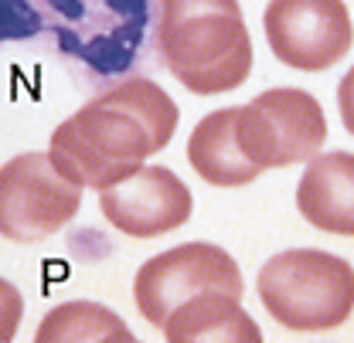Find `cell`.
<instances>
[{
    "mask_svg": "<svg viewBox=\"0 0 354 343\" xmlns=\"http://www.w3.org/2000/svg\"><path fill=\"white\" fill-rule=\"evenodd\" d=\"M82 187L55 170L48 153H21L0 167V235L35 245L79 215Z\"/></svg>",
    "mask_w": 354,
    "mask_h": 343,
    "instance_id": "obj_7",
    "label": "cell"
},
{
    "mask_svg": "<svg viewBox=\"0 0 354 343\" xmlns=\"http://www.w3.org/2000/svg\"><path fill=\"white\" fill-rule=\"evenodd\" d=\"M297 208L313 228L354 238V153L334 150L307 160L297 184Z\"/></svg>",
    "mask_w": 354,
    "mask_h": 343,
    "instance_id": "obj_10",
    "label": "cell"
},
{
    "mask_svg": "<svg viewBox=\"0 0 354 343\" xmlns=\"http://www.w3.org/2000/svg\"><path fill=\"white\" fill-rule=\"evenodd\" d=\"M187 160L194 173L215 187H245L252 184L263 167H256L235 136V109L208 112L187 139Z\"/></svg>",
    "mask_w": 354,
    "mask_h": 343,
    "instance_id": "obj_12",
    "label": "cell"
},
{
    "mask_svg": "<svg viewBox=\"0 0 354 343\" xmlns=\"http://www.w3.org/2000/svg\"><path fill=\"white\" fill-rule=\"evenodd\" d=\"M164 337L171 343H263V330L252 316L228 293H201L194 300L180 302L164 323Z\"/></svg>",
    "mask_w": 354,
    "mask_h": 343,
    "instance_id": "obj_11",
    "label": "cell"
},
{
    "mask_svg": "<svg viewBox=\"0 0 354 343\" xmlns=\"http://www.w3.org/2000/svg\"><path fill=\"white\" fill-rule=\"evenodd\" d=\"M157 58L194 95L239 88L252 72V38L239 0H160Z\"/></svg>",
    "mask_w": 354,
    "mask_h": 343,
    "instance_id": "obj_3",
    "label": "cell"
},
{
    "mask_svg": "<svg viewBox=\"0 0 354 343\" xmlns=\"http://www.w3.org/2000/svg\"><path fill=\"white\" fill-rule=\"evenodd\" d=\"M38 343H133V330H127V323L99 306V302H65L55 306L35 330Z\"/></svg>",
    "mask_w": 354,
    "mask_h": 343,
    "instance_id": "obj_13",
    "label": "cell"
},
{
    "mask_svg": "<svg viewBox=\"0 0 354 343\" xmlns=\"http://www.w3.org/2000/svg\"><path fill=\"white\" fill-rule=\"evenodd\" d=\"M21 316H24V300H21V293L14 289V282L0 279V343H10L17 337Z\"/></svg>",
    "mask_w": 354,
    "mask_h": 343,
    "instance_id": "obj_14",
    "label": "cell"
},
{
    "mask_svg": "<svg viewBox=\"0 0 354 343\" xmlns=\"http://www.w3.org/2000/svg\"><path fill=\"white\" fill-rule=\"evenodd\" d=\"M160 0H0V44L48 38L82 88L120 86L157 58Z\"/></svg>",
    "mask_w": 354,
    "mask_h": 343,
    "instance_id": "obj_1",
    "label": "cell"
},
{
    "mask_svg": "<svg viewBox=\"0 0 354 343\" xmlns=\"http://www.w3.org/2000/svg\"><path fill=\"white\" fill-rule=\"evenodd\" d=\"M337 109H341V123L354 136V65L348 68V75L337 86Z\"/></svg>",
    "mask_w": 354,
    "mask_h": 343,
    "instance_id": "obj_15",
    "label": "cell"
},
{
    "mask_svg": "<svg viewBox=\"0 0 354 343\" xmlns=\"http://www.w3.org/2000/svg\"><path fill=\"white\" fill-rule=\"evenodd\" d=\"M256 289L286 330H334L354 309V268L320 248H286L259 268Z\"/></svg>",
    "mask_w": 354,
    "mask_h": 343,
    "instance_id": "obj_4",
    "label": "cell"
},
{
    "mask_svg": "<svg viewBox=\"0 0 354 343\" xmlns=\"http://www.w3.org/2000/svg\"><path fill=\"white\" fill-rule=\"evenodd\" d=\"M177 102L147 75L102 88L51 133L55 170L79 187L106 190L160 153L177 133Z\"/></svg>",
    "mask_w": 354,
    "mask_h": 343,
    "instance_id": "obj_2",
    "label": "cell"
},
{
    "mask_svg": "<svg viewBox=\"0 0 354 343\" xmlns=\"http://www.w3.org/2000/svg\"><path fill=\"white\" fill-rule=\"evenodd\" d=\"M201 293H228L242 300V272L235 258L208 242H187L171 252H160L143 262L133 279V300L140 316L160 330L180 302Z\"/></svg>",
    "mask_w": 354,
    "mask_h": 343,
    "instance_id": "obj_6",
    "label": "cell"
},
{
    "mask_svg": "<svg viewBox=\"0 0 354 343\" xmlns=\"http://www.w3.org/2000/svg\"><path fill=\"white\" fill-rule=\"evenodd\" d=\"M263 28L272 55L300 72L334 68L354 41L344 0H269Z\"/></svg>",
    "mask_w": 354,
    "mask_h": 343,
    "instance_id": "obj_8",
    "label": "cell"
},
{
    "mask_svg": "<svg viewBox=\"0 0 354 343\" xmlns=\"http://www.w3.org/2000/svg\"><path fill=\"white\" fill-rule=\"evenodd\" d=\"M99 208L113 228L130 238H157L191 217V190L167 167H140L99 194Z\"/></svg>",
    "mask_w": 354,
    "mask_h": 343,
    "instance_id": "obj_9",
    "label": "cell"
},
{
    "mask_svg": "<svg viewBox=\"0 0 354 343\" xmlns=\"http://www.w3.org/2000/svg\"><path fill=\"white\" fill-rule=\"evenodd\" d=\"M235 136L256 167H293L320 153L327 119L320 102L304 88H269L235 106Z\"/></svg>",
    "mask_w": 354,
    "mask_h": 343,
    "instance_id": "obj_5",
    "label": "cell"
}]
</instances>
